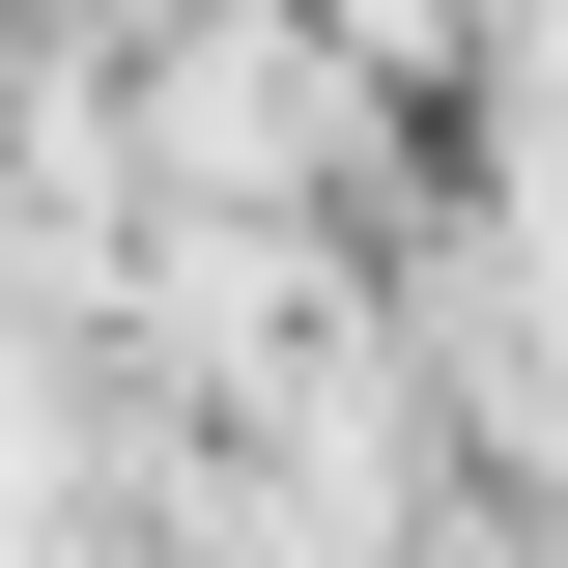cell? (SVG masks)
I'll return each instance as SVG.
<instances>
[{"label": "cell", "mask_w": 568, "mask_h": 568, "mask_svg": "<svg viewBox=\"0 0 568 568\" xmlns=\"http://www.w3.org/2000/svg\"><path fill=\"white\" fill-rule=\"evenodd\" d=\"M171 171H200V200H313V171H342V85L284 58V29H200V58H171Z\"/></svg>", "instance_id": "6da1fadb"}]
</instances>
